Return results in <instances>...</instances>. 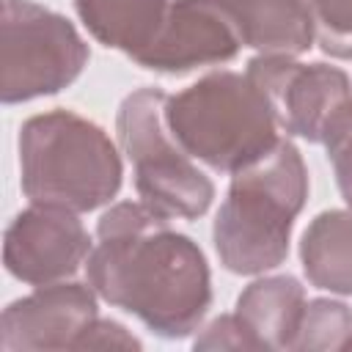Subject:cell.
Here are the masks:
<instances>
[{
	"label": "cell",
	"instance_id": "cell-1",
	"mask_svg": "<svg viewBox=\"0 0 352 352\" xmlns=\"http://www.w3.org/2000/svg\"><path fill=\"white\" fill-rule=\"evenodd\" d=\"M85 272L104 302L135 314L162 338L190 336L212 305L201 248L143 201H121L99 217Z\"/></svg>",
	"mask_w": 352,
	"mask_h": 352
},
{
	"label": "cell",
	"instance_id": "cell-2",
	"mask_svg": "<svg viewBox=\"0 0 352 352\" xmlns=\"http://www.w3.org/2000/svg\"><path fill=\"white\" fill-rule=\"evenodd\" d=\"M305 198L308 170L289 140H278L264 157L231 173L212 228L220 264L234 275H261L280 267Z\"/></svg>",
	"mask_w": 352,
	"mask_h": 352
},
{
	"label": "cell",
	"instance_id": "cell-3",
	"mask_svg": "<svg viewBox=\"0 0 352 352\" xmlns=\"http://www.w3.org/2000/svg\"><path fill=\"white\" fill-rule=\"evenodd\" d=\"M121 176L110 135L72 110L30 116L19 129V184L30 204L94 212L118 195Z\"/></svg>",
	"mask_w": 352,
	"mask_h": 352
},
{
	"label": "cell",
	"instance_id": "cell-4",
	"mask_svg": "<svg viewBox=\"0 0 352 352\" xmlns=\"http://www.w3.org/2000/svg\"><path fill=\"white\" fill-rule=\"evenodd\" d=\"M165 121L192 160L220 173H236L280 140L270 104L236 72H212L168 96Z\"/></svg>",
	"mask_w": 352,
	"mask_h": 352
},
{
	"label": "cell",
	"instance_id": "cell-5",
	"mask_svg": "<svg viewBox=\"0 0 352 352\" xmlns=\"http://www.w3.org/2000/svg\"><path fill=\"white\" fill-rule=\"evenodd\" d=\"M165 104L168 94L160 88L132 91L116 116L118 143L135 168L140 201L168 220H195L212 206L214 184L170 135Z\"/></svg>",
	"mask_w": 352,
	"mask_h": 352
},
{
	"label": "cell",
	"instance_id": "cell-6",
	"mask_svg": "<svg viewBox=\"0 0 352 352\" xmlns=\"http://www.w3.org/2000/svg\"><path fill=\"white\" fill-rule=\"evenodd\" d=\"M91 52L77 28L33 0H3L0 22V99L30 102L69 88Z\"/></svg>",
	"mask_w": 352,
	"mask_h": 352
},
{
	"label": "cell",
	"instance_id": "cell-7",
	"mask_svg": "<svg viewBox=\"0 0 352 352\" xmlns=\"http://www.w3.org/2000/svg\"><path fill=\"white\" fill-rule=\"evenodd\" d=\"M245 74L270 104L275 124L308 143H322L333 113L352 99L346 72L327 63H300L294 55H256Z\"/></svg>",
	"mask_w": 352,
	"mask_h": 352
},
{
	"label": "cell",
	"instance_id": "cell-8",
	"mask_svg": "<svg viewBox=\"0 0 352 352\" xmlns=\"http://www.w3.org/2000/svg\"><path fill=\"white\" fill-rule=\"evenodd\" d=\"M94 245L77 212L30 204L3 236L6 270L30 286H50L72 278L91 256Z\"/></svg>",
	"mask_w": 352,
	"mask_h": 352
},
{
	"label": "cell",
	"instance_id": "cell-9",
	"mask_svg": "<svg viewBox=\"0 0 352 352\" xmlns=\"http://www.w3.org/2000/svg\"><path fill=\"white\" fill-rule=\"evenodd\" d=\"M96 292L85 283H50L6 305L0 319V349H80L96 316Z\"/></svg>",
	"mask_w": 352,
	"mask_h": 352
},
{
	"label": "cell",
	"instance_id": "cell-10",
	"mask_svg": "<svg viewBox=\"0 0 352 352\" xmlns=\"http://www.w3.org/2000/svg\"><path fill=\"white\" fill-rule=\"evenodd\" d=\"M239 47L245 44L217 0H170L157 38L135 63L162 74H184L234 60Z\"/></svg>",
	"mask_w": 352,
	"mask_h": 352
},
{
	"label": "cell",
	"instance_id": "cell-11",
	"mask_svg": "<svg viewBox=\"0 0 352 352\" xmlns=\"http://www.w3.org/2000/svg\"><path fill=\"white\" fill-rule=\"evenodd\" d=\"M245 47L258 55H302L311 50L314 25L302 0H217Z\"/></svg>",
	"mask_w": 352,
	"mask_h": 352
},
{
	"label": "cell",
	"instance_id": "cell-12",
	"mask_svg": "<svg viewBox=\"0 0 352 352\" xmlns=\"http://www.w3.org/2000/svg\"><path fill=\"white\" fill-rule=\"evenodd\" d=\"M305 289L292 275L253 280L236 300V316L261 349H294L305 314Z\"/></svg>",
	"mask_w": 352,
	"mask_h": 352
},
{
	"label": "cell",
	"instance_id": "cell-13",
	"mask_svg": "<svg viewBox=\"0 0 352 352\" xmlns=\"http://www.w3.org/2000/svg\"><path fill=\"white\" fill-rule=\"evenodd\" d=\"M170 0H74V11L88 33L132 60L157 38Z\"/></svg>",
	"mask_w": 352,
	"mask_h": 352
},
{
	"label": "cell",
	"instance_id": "cell-14",
	"mask_svg": "<svg viewBox=\"0 0 352 352\" xmlns=\"http://www.w3.org/2000/svg\"><path fill=\"white\" fill-rule=\"evenodd\" d=\"M300 261L316 289L352 297V209L316 214L302 234Z\"/></svg>",
	"mask_w": 352,
	"mask_h": 352
},
{
	"label": "cell",
	"instance_id": "cell-15",
	"mask_svg": "<svg viewBox=\"0 0 352 352\" xmlns=\"http://www.w3.org/2000/svg\"><path fill=\"white\" fill-rule=\"evenodd\" d=\"M352 341V308L338 300H311L305 305L294 349H346Z\"/></svg>",
	"mask_w": 352,
	"mask_h": 352
},
{
	"label": "cell",
	"instance_id": "cell-16",
	"mask_svg": "<svg viewBox=\"0 0 352 352\" xmlns=\"http://www.w3.org/2000/svg\"><path fill=\"white\" fill-rule=\"evenodd\" d=\"M302 6L322 52L352 60V0H302Z\"/></svg>",
	"mask_w": 352,
	"mask_h": 352
},
{
	"label": "cell",
	"instance_id": "cell-17",
	"mask_svg": "<svg viewBox=\"0 0 352 352\" xmlns=\"http://www.w3.org/2000/svg\"><path fill=\"white\" fill-rule=\"evenodd\" d=\"M322 143L327 148V160L333 165L336 184H338L346 206L352 209V99L344 102L333 113V118L322 135Z\"/></svg>",
	"mask_w": 352,
	"mask_h": 352
},
{
	"label": "cell",
	"instance_id": "cell-18",
	"mask_svg": "<svg viewBox=\"0 0 352 352\" xmlns=\"http://www.w3.org/2000/svg\"><path fill=\"white\" fill-rule=\"evenodd\" d=\"M195 349H261L253 333L236 314L217 316L204 327V333L192 341Z\"/></svg>",
	"mask_w": 352,
	"mask_h": 352
},
{
	"label": "cell",
	"instance_id": "cell-19",
	"mask_svg": "<svg viewBox=\"0 0 352 352\" xmlns=\"http://www.w3.org/2000/svg\"><path fill=\"white\" fill-rule=\"evenodd\" d=\"M107 346H126V349H138L140 341L135 336L126 333L124 324L113 322V319H96L91 324V330L82 336L80 349H107Z\"/></svg>",
	"mask_w": 352,
	"mask_h": 352
},
{
	"label": "cell",
	"instance_id": "cell-20",
	"mask_svg": "<svg viewBox=\"0 0 352 352\" xmlns=\"http://www.w3.org/2000/svg\"><path fill=\"white\" fill-rule=\"evenodd\" d=\"M349 346H352V341H349V344H346V349H349Z\"/></svg>",
	"mask_w": 352,
	"mask_h": 352
}]
</instances>
